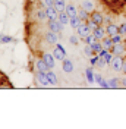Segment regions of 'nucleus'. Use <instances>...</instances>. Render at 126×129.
<instances>
[{
	"instance_id": "obj_1",
	"label": "nucleus",
	"mask_w": 126,
	"mask_h": 129,
	"mask_svg": "<svg viewBox=\"0 0 126 129\" xmlns=\"http://www.w3.org/2000/svg\"><path fill=\"white\" fill-rule=\"evenodd\" d=\"M123 59H122V56H113V60H111V68L116 71V72H120L122 71V68H123Z\"/></svg>"
},
{
	"instance_id": "obj_2",
	"label": "nucleus",
	"mask_w": 126,
	"mask_h": 129,
	"mask_svg": "<svg viewBox=\"0 0 126 129\" xmlns=\"http://www.w3.org/2000/svg\"><path fill=\"white\" fill-rule=\"evenodd\" d=\"M65 50H63L62 46L56 44V48H54V59L56 60H65Z\"/></svg>"
},
{
	"instance_id": "obj_3",
	"label": "nucleus",
	"mask_w": 126,
	"mask_h": 129,
	"mask_svg": "<svg viewBox=\"0 0 126 129\" xmlns=\"http://www.w3.org/2000/svg\"><path fill=\"white\" fill-rule=\"evenodd\" d=\"M37 79H38V82L43 84V85H50V81H48V78H47V72H41V71H38V73H37Z\"/></svg>"
},
{
	"instance_id": "obj_4",
	"label": "nucleus",
	"mask_w": 126,
	"mask_h": 129,
	"mask_svg": "<svg viewBox=\"0 0 126 129\" xmlns=\"http://www.w3.org/2000/svg\"><path fill=\"white\" fill-rule=\"evenodd\" d=\"M46 12H47V19H50V21H54L56 18L59 16V13H57L59 10H57L54 6H50V8H47V10H46Z\"/></svg>"
},
{
	"instance_id": "obj_5",
	"label": "nucleus",
	"mask_w": 126,
	"mask_h": 129,
	"mask_svg": "<svg viewBox=\"0 0 126 129\" xmlns=\"http://www.w3.org/2000/svg\"><path fill=\"white\" fill-rule=\"evenodd\" d=\"M89 31H91V28H89V25H79L78 26V34L81 35V37H87V35H89Z\"/></svg>"
},
{
	"instance_id": "obj_6",
	"label": "nucleus",
	"mask_w": 126,
	"mask_h": 129,
	"mask_svg": "<svg viewBox=\"0 0 126 129\" xmlns=\"http://www.w3.org/2000/svg\"><path fill=\"white\" fill-rule=\"evenodd\" d=\"M46 41L47 43H50V44H57V41H59V37H57V32H53L50 31L46 35Z\"/></svg>"
},
{
	"instance_id": "obj_7",
	"label": "nucleus",
	"mask_w": 126,
	"mask_h": 129,
	"mask_svg": "<svg viewBox=\"0 0 126 129\" xmlns=\"http://www.w3.org/2000/svg\"><path fill=\"white\" fill-rule=\"evenodd\" d=\"M57 18H59V22H60L62 25H68V24H69V21H71V16H69L68 13H66V10L60 12Z\"/></svg>"
},
{
	"instance_id": "obj_8",
	"label": "nucleus",
	"mask_w": 126,
	"mask_h": 129,
	"mask_svg": "<svg viewBox=\"0 0 126 129\" xmlns=\"http://www.w3.org/2000/svg\"><path fill=\"white\" fill-rule=\"evenodd\" d=\"M43 59H44V62L47 63V66L50 68V69L54 68V56H51L50 53H46V54L43 56Z\"/></svg>"
},
{
	"instance_id": "obj_9",
	"label": "nucleus",
	"mask_w": 126,
	"mask_h": 129,
	"mask_svg": "<svg viewBox=\"0 0 126 129\" xmlns=\"http://www.w3.org/2000/svg\"><path fill=\"white\" fill-rule=\"evenodd\" d=\"M110 51H111L113 56H120V54L125 51V48H123V46L119 43V44H114V46H113V48H111Z\"/></svg>"
},
{
	"instance_id": "obj_10",
	"label": "nucleus",
	"mask_w": 126,
	"mask_h": 129,
	"mask_svg": "<svg viewBox=\"0 0 126 129\" xmlns=\"http://www.w3.org/2000/svg\"><path fill=\"white\" fill-rule=\"evenodd\" d=\"M62 28H63V25L59 22V21H50V31H53V32H59V31H62Z\"/></svg>"
},
{
	"instance_id": "obj_11",
	"label": "nucleus",
	"mask_w": 126,
	"mask_h": 129,
	"mask_svg": "<svg viewBox=\"0 0 126 129\" xmlns=\"http://www.w3.org/2000/svg\"><path fill=\"white\" fill-rule=\"evenodd\" d=\"M91 19H92V21H94L98 26H101L103 21H104V18H103V15L100 13V12H94V13H92V16H91Z\"/></svg>"
},
{
	"instance_id": "obj_12",
	"label": "nucleus",
	"mask_w": 126,
	"mask_h": 129,
	"mask_svg": "<svg viewBox=\"0 0 126 129\" xmlns=\"http://www.w3.org/2000/svg\"><path fill=\"white\" fill-rule=\"evenodd\" d=\"M104 35H106V31L103 29V26H97V28L94 29L95 40H103V38H104Z\"/></svg>"
},
{
	"instance_id": "obj_13",
	"label": "nucleus",
	"mask_w": 126,
	"mask_h": 129,
	"mask_svg": "<svg viewBox=\"0 0 126 129\" xmlns=\"http://www.w3.org/2000/svg\"><path fill=\"white\" fill-rule=\"evenodd\" d=\"M37 69L41 71V72H47L50 68H48L47 63L44 62V59H41V60H37Z\"/></svg>"
},
{
	"instance_id": "obj_14",
	"label": "nucleus",
	"mask_w": 126,
	"mask_h": 129,
	"mask_svg": "<svg viewBox=\"0 0 126 129\" xmlns=\"http://www.w3.org/2000/svg\"><path fill=\"white\" fill-rule=\"evenodd\" d=\"M65 10H66V13L71 16V18H72V16H78V10H76V8H75L73 5H68Z\"/></svg>"
},
{
	"instance_id": "obj_15",
	"label": "nucleus",
	"mask_w": 126,
	"mask_h": 129,
	"mask_svg": "<svg viewBox=\"0 0 126 129\" xmlns=\"http://www.w3.org/2000/svg\"><path fill=\"white\" fill-rule=\"evenodd\" d=\"M82 9H85L87 12H92L94 10V3L91 0H84L82 2Z\"/></svg>"
},
{
	"instance_id": "obj_16",
	"label": "nucleus",
	"mask_w": 126,
	"mask_h": 129,
	"mask_svg": "<svg viewBox=\"0 0 126 129\" xmlns=\"http://www.w3.org/2000/svg\"><path fill=\"white\" fill-rule=\"evenodd\" d=\"M54 8L59 10V12H63L66 9V3L65 0H54Z\"/></svg>"
},
{
	"instance_id": "obj_17",
	"label": "nucleus",
	"mask_w": 126,
	"mask_h": 129,
	"mask_svg": "<svg viewBox=\"0 0 126 129\" xmlns=\"http://www.w3.org/2000/svg\"><path fill=\"white\" fill-rule=\"evenodd\" d=\"M113 41H111V38H103V48H106V50H109L110 51L111 48H113Z\"/></svg>"
},
{
	"instance_id": "obj_18",
	"label": "nucleus",
	"mask_w": 126,
	"mask_h": 129,
	"mask_svg": "<svg viewBox=\"0 0 126 129\" xmlns=\"http://www.w3.org/2000/svg\"><path fill=\"white\" fill-rule=\"evenodd\" d=\"M107 34H109V35H110V37H113V35H114V34H119V26L117 25H109V26H107Z\"/></svg>"
},
{
	"instance_id": "obj_19",
	"label": "nucleus",
	"mask_w": 126,
	"mask_h": 129,
	"mask_svg": "<svg viewBox=\"0 0 126 129\" xmlns=\"http://www.w3.org/2000/svg\"><path fill=\"white\" fill-rule=\"evenodd\" d=\"M69 24H71L72 28H76V29H78V26L81 25V19H79V16H72L71 21H69Z\"/></svg>"
},
{
	"instance_id": "obj_20",
	"label": "nucleus",
	"mask_w": 126,
	"mask_h": 129,
	"mask_svg": "<svg viewBox=\"0 0 126 129\" xmlns=\"http://www.w3.org/2000/svg\"><path fill=\"white\" fill-rule=\"evenodd\" d=\"M72 69H73V64H72L71 60H63V71L65 72H72Z\"/></svg>"
},
{
	"instance_id": "obj_21",
	"label": "nucleus",
	"mask_w": 126,
	"mask_h": 129,
	"mask_svg": "<svg viewBox=\"0 0 126 129\" xmlns=\"http://www.w3.org/2000/svg\"><path fill=\"white\" fill-rule=\"evenodd\" d=\"M85 75H87V79L89 81V84H92V82L95 81L94 73H92V69H89V68H88L87 71H85Z\"/></svg>"
},
{
	"instance_id": "obj_22",
	"label": "nucleus",
	"mask_w": 126,
	"mask_h": 129,
	"mask_svg": "<svg viewBox=\"0 0 126 129\" xmlns=\"http://www.w3.org/2000/svg\"><path fill=\"white\" fill-rule=\"evenodd\" d=\"M95 81L98 82V85H100V87H103V88H109V84L103 79L101 76H98V75H97V76H95Z\"/></svg>"
},
{
	"instance_id": "obj_23",
	"label": "nucleus",
	"mask_w": 126,
	"mask_h": 129,
	"mask_svg": "<svg viewBox=\"0 0 126 129\" xmlns=\"http://www.w3.org/2000/svg\"><path fill=\"white\" fill-rule=\"evenodd\" d=\"M87 13H88V12L85 10V9H81V10L78 12L79 19H81V21H85V19H88V15H87Z\"/></svg>"
},
{
	"instance_id": "obj_24",
	"label": "nucleus",
	"mask_w": 126,
	"mask_h": 129,
	"mask_svg": "<svg viewBox=\"0 0 126 129\" xmlns=\"http://www.w3.org/2000/svg\"><path fill=\"white\" fill-rule=\"evenodd\" d=\"M47 78L50 81V84H57V78H56L54 72H47Z\"/></svg>"
},
{
	"instance_id": "obj_25",
	"label": "nucleus",
	"mask_w": 126,
	"mask_h": 129,
	"mask_svg": "<svg viewBox=\"0 0 126 129\" xmlns=\"http://www.w3.org/2000/svg\"><path fill=\"white\" fill-rule=\"evenodd\" d=\"M107 84H109V88H116L119 85V79L117 78H113V79L107 81Z\"/></svg>"
},
{
	"instance_id": "obj_26",
	"label": "nucleus",
	"mask_w": 126,
	"mask_h": 129,
	"mask_svg": "<svg viewBox=\"0 0 126 129\" xmlns=\"http://www.w3.org/2000/svg\"><path fill=\"white\" fill-rule=\"evenodd\" d=\"M111 41H113V44H119V43H122V34H114V35L111 37Z\"/></svg>"
},
{
	"instance_id": "obj_27",
	"label": "nucleus",
	"mask_w": 126,
	"mask_h": 129,
	"mask_svg": "<svg viewBox=\"0 0 126 129\" xmlns=\"http://www.w3.org/2000/svg\"><path fill=\"white\" fill-rule=\"evenodd\" d=\"M91 47H92V50H94L95 53H100V51L103 50V46L100 44V43H92V44H91Z\"/></svg>"
},
{
	"instance_id": "obj_28",
	"label": "nucleus",
	"mask_w": 126,
	"mask_h": 129,
	"mask_svg": "<svg viewBox=\"0 0 126 129\" xmlns=\"http://www.w3.org/2000/svg\"><path fill=\"white\" fill-rule=\"evenodd\" d=\"M37 18H38V19H43V21L47 19V12H46V10H38V12H37Z\"/></svg>"
},
{
	"instance_id": "obj_29",
	"label": "nucleus",
	"mask_w": 126,
	"mask_h": 129,
	"mask_svg": "<svg viewBox=\"0 0 126 129\" xmlns=\"http://www.w3.org/2000/svg\"><path fill=\"white\" fill-rule=\"evenodd\" d=\"M84 51H85V54H87V56H92V53H94V50H92V47H91V44H88Z\"/></svg>"
},
{
	"instance_id": "obj_30",
	"label": "nucleus",
	"mask_w": 126,
	"mask_h": 129,
	"mask_svg": "<svg viewBox=\"0 0 126 129\" xmlns=\"http://www.w3.org/2000/svg\"><path fill=\"white\" fill-rule=\"evenodd\" d=\"M119 34H122V35H126V22L125 24H122L119 26Z\"/></svg>"
},
{
	"instance_id": "obj_31",
	"label": "nucleus",
	"mask_w": 126,
	"mask_h": 129,
	"mask_svg": "<svg viewBox=\"0 0 126 129\" xmlns=\"http://www.w3.org/2000/svg\"><path fill=\"white\" fill-rule=\"evenodd\" d=\"M94 34H92V35H91V34H89V35H87V37H85V41H87V44H92V43H94Z\"/></svg>"
},
{
	"instance_id": "obj_32",
	"label": "nucleus",
	"mask_w": 126,
	"mask_h": 129,
	"mask_svg": "<svg viewBox=\"0 0 126 129\" xmlns=\"http://www.w3.org/2000/svg\"><path fill=\"white\" fill-rule=\"evenodd\" d=\"M106 63H107V62H106V59H104V57H100V56H98V62H97V66L103 68V66H104Z\"/></svg>"
},
{
	"instance_id": "obj_33",
	"label": "nucleus",
	"mask_w": 126,
	"mask_h": 129,
	"mask_svg": "<svg viewBox=\"0 0 126 129\" xmlns=\"http://www.w3.org/2000/svg\"><path fill=\"white\" fill-rule=\"evenodd\" d=\"M43 3H44V6H47V8L54 6V0H43Z\"/></svg>"
},
{
	"instance_id": "obj_34",
	"label": "nucleus",
	"mask_w": 126,
	"mask_h": 129,
	"mask_svg": "<svg viewBox=\"0 0 126 129\" xmlns=\"http://www.w3.org/2000/svg\"><path fill=\"white\" fill-rule=\"evenodd\" d=\"M104 59H106L107 63H111V60H113V54H111V53H107V54L104 56Z\"/></svg>"
},
{
	"instance_id": "obj_35",
	"label": "nucleus",
	"mask_w": 126,
	"mask_h": 129,
	"mask_svg": "<svg viewBox=\"0 0 126 129\" xmlns=\"http://www.w3.org/2000/svg\"><path fill=\"white\" fill-rule=\"evenodd\" d=\"M71 43H72V44H78V38H76L75 35H72V37H71Z\"/></svg>"
},
{
	"instance_id": "obj_36",
	"label": "nucleus",
	"mask_w": 126,
	"mask_h": 129,
	"mask_svg": "<svg viewBox=\"0 0 126 129\" xmlns=\"http://www.w3.org/2000/svg\"><path fill=\"white\" fill-rule=\"evenodd\" d=\"M97 62H98V57H91V64H92V66H95Z\"/></svg>"
},
{
	"instance_id": "obj_37",
	"label": "nucleus",
	"mask_w": 126,
	"mask_h": 129,
	"mask_svg": "<svg viewBox=\"0 0 126 129\" xmlns=\"http://www.w3.org/2000/svg\"><path fill=\"white\" fill-rule=\"evenodd\" d=\"M0 40L3 41V43H9V41H10V38H9V37H3V38H0Z\"/></svg>"
},
{
	"instance_id": "obj_38",
	"label": "nucleus",
	"mask_w": 126,
	"mask_h": 129,
	"mask_svg": "<svg viewBox=\"0 0 126 129\" xmlns=\"http://www.w3.org/2000/svg\"><path fill=\"white\" fill-rule=\"evenodd\" d=\"M122 71H123V72L126 73V60H125V62H123V68H122Z\"/></svg>"
},
{
	"instance_id": "obj_39",
	"label": "nucleus",
	"mask_w": 126,
	"mask_h": 129,
	"mask_svg": "<svg viewBox=\"0 0 126 129\" xmlns=\"http://www.w3.org/2000/svg\"><path fill=\"white\" fill-rule=\"evenodd\" d=\"M122 84H123V85L126 87V78H123V81H122Z\"/></svg>"
}]
</instances>
